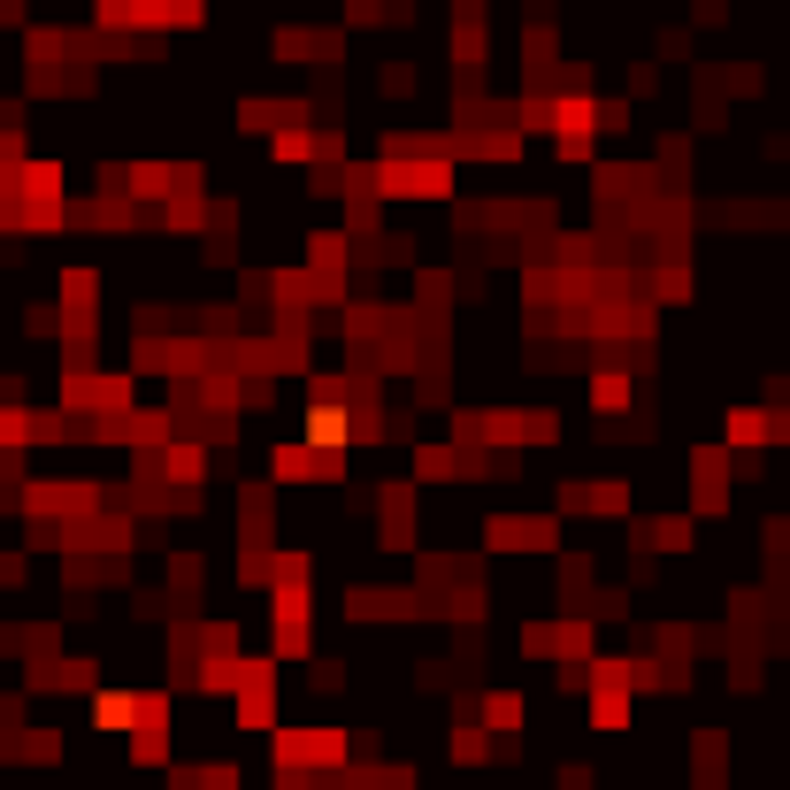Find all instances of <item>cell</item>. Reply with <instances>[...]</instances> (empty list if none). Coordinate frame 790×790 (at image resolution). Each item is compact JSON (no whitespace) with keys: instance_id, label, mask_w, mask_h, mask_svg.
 I'll use <instances>...</instances> for the list:
<instances>
[{"instance_id":"1","label":"cell","mask_w":790,"mask_h":790,"mask_svg":"<svg viewBox=\"0 0 790 790\" xmlns=\"http://www.w3.org/2000/svg\"><path fill=\"white\" fill-rule=\"evenodd\" d=\"M553 514H491V530H483V545L491 553H553Z\"/></svg>"},{"instance_id":"2","label":"cell","mask_w":790,"mask_h":790,"mask_svg":"<svg viewBox=\"0 0 790 790\" xmlns=\"http://www.w3.org/2000/svg\"><path fill=\"white\" fill-rule=\"evenodd\" d=\"M277 760L285 768H338L345 760V729H277Z\"/></svg>"},{"instance_id":"3","label":"cell","mask_w":790,"mask_h":790,"mask_svg":"<svg viewBox=\"0 0 790 790\" xmlns=\"http://www.w3.org/2000/svg\"><path fill=\"white\" fill-rule=\"evenodd\" d=\"M584 392H591V407L599 415H622L637 399V376L622 369V361H591V376H584Z\"/></svg>"},{"instance_id":"4","label":"cell","mask_w":790,"mask_h":790,"mask_svg":"<svg viewBox=\"0 0 790 790\" xmlns=\"http://www.w3.org/2000/svg\"><path fill=\"white\" fill-rule=\"evenodd\" d=\"M637 545H644V553H683V545H691V522H683V514H644V522H637Z\"/></svg>"}]
</instances>
